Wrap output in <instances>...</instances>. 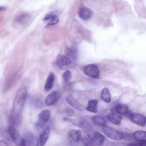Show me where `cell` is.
I'll use <instances>...</instances> for the list:
<instances>
[{"label":"cell","mask_w":146,"mask_h":146,"mask_svg":"<svg viewBox=\"0 0 146 146\" xmlns=\"http://www.w3.org/2000/svg\"><path fill=\"white\" fill-rule=\"evenodd\" d=\"M7 131L11 139L17 146H25V143L23 138L13 125L9 126Z\"/></svg>","instance_id":"obj_2"},{"label":"cell","mask_w":146,"mask_h":146,"mask_svg":"<svg viewBox=\"0 0 146 146\" xmlns=\"http://www.w3.org/2000/svg\"><path fill=\"white\" fill-rule=\"evenodd\" d=\"M71 119L66 117H64L63 118V120L66 122H70Z\"/></svg>","instance_id":"obj_32"},{"label":"cell","mask_w":146,"mask_h":146,"mask_svg":"<svg viewBox=\"0 0 146 146\" xmlns=\"http://www.w3.org/2000/svg\"><path fill=\"white\" fill-rule=\"evenodd\" d=\"M101 130L106 136L113 140H120L123 137L121 133L113 127L104 126L102 127Z\"/></svg>","instance_id":"obj_3"},{"label":"cell","mask_w":146,"mask_h":146,"mask_svg":"<svg viewBox=\"0 0 146 146\" xmlns=\"http://www.w3.org/2000/svg\"><path fill=\"white\" fill-rule=\"evenodd\" d=\"M92 122L95 124L100 126H104L107 123V120L103 116L95 115L91 118Z\"/></svg>","instance_id":"obj_19"},{"label":"cell","mask_w":146,"mask_h":146,"mask_svg":"<svg viewBox=\"0 0 146 146\" xmlns=\"http://www.w3.org/2000/svg\"><path fill=\"white\" fill-rule=\"evenodd\" d=\"M129 118L132 122L139 125L144 126L145 125L146 118L141 113H132Z\"/></svg>","instance_id":"obj_10"},{"label":"cell","mask_w":146,"mask_h":146,"mask_svg":"<svg viewBox=\"0 0 146 146\" xmlns=\"http://www.w3.org/2000/svg\"><path fill=\"white\" fill-rule=\"evenodd\" d=\"M55 78L54 74L51 72H50L48 76L44 86V89L46 91L48 92L52 88Z\"/></svg>","instance_id":"obj_17"},{"label":"cell","mask_w":146,"mask_h":146,"mask_svg":"<svg viewBox=\"0 0 146 146\" xmlns=\"http://www.w3.org/2000/svg\"><path fill=\"white\" fill-rule=\"evenodd\" d=\"M54 12H52L47 14L44 18L43 20L45 21L50 20L52 18L56 15Z\"/></svg>","instance_id":"obj_29"},{"label":"cell","mask_w":146,"mask_h":146,"mask_svg":"<svg viewBox=\"0 0 146 146\" xmlns=\"http://www.w3.org/2000/svg\"><path fill=\"white\" fill-rule=\"evenodd\" d=\"M61 97L60 93L57 91H54L48 94L45 100L46 104L48 106H52L55 104Z\"/></svg>","instance_id":"obj_7"},{"label":"cell","mask_w":146,"mask_h":146,"mask_svg":"<svg viewBox=\"0 0 146 146\" xmlns=\"http://www.w3.org/2000/svg\"><path fill=\"white\" fill-rule=\"evenodd\" d=\"M26 95V87L22 85L16 93L11 112L10 121L13 125H17L19 123V116L24 106Z\"/></svg>","instance_id":"obj_1"},{"label":"cell","mask_w":146,"mask_h":146,"mask_svg":"<svg viewBox=\"0 0 146 146\" xmlns=\"http://www.w3.org/2000/svg\"><path fill=\"white\" fill-rule=\"evenodd\" d=\"M71 77V74L70 72L66 70L62 74V77L63 81L66 83L68 82L70 80Z\"/></svg>","instance_id":"obj_26"},{"label":"cell","mask_w":146,"mask_h":146,"mask_svg":"<svg viewBox=\"0 0 146 146\" xmlns=\"http://www.w3.org/2000/svg\"><path fill=\"white\" fill-rule=\"evenodd\" d=\"M70 122L74 125L86 130H90L92 128L90 122L84 118H77L72 119Z\"/></svg>","instance_id":"obj_8"},{"label":"cell","mask_w":146,"mask_h":146,"mask_svg":"<svg viewBox=\"0 0 146 146\" xmlns=\"http://www.w3.org/2000/svg\"><path fill=\"white\" fill-rule=\"evenodd\" d=\"M7 8V7L5 6H0V12L5 11Z\"/></svg>","instance_id":"obj_33"},{"label":"cell","mask_w":146,"mask_h":146,"mask_svg":"<svg viewBox=\"0 0 146 146\" xmlns=\"http://www.w3.org/2000/svg\"><path fill=\"white\" fill-rule=\"evenodd\" d=\"M50 111L45 110L41 111L38 116V119L35 124V127L38 129L42 128L48 121L50 117Z\"/></svg>","instance_id":"obj_6"},{"label":"cell","mask_w":146,"mask_h":146,"mask_svg":"<svg viewBox=\"0 0 146 146\" xmlns=\"http://www.w3.org/2000/svg\"><path fill=\"white\" fill-rule=\"evenodd\" d=\"M66 100L67 103L73 108L80 111H83L82 106L76 100L70 96H67Z\"/></svg>","instance_id":"obj_15"},{"label":"cell","mask_w":146,"mask_h":146,"mask_svg":"<svg viewBox=\"0 0 146 146\" xmlns=\"http://www.w3.org/2000/svg\"><path fill=\"white\" fill-rule=\"evenodd\" d=\"M90 133L91 145L101 146L103 144L105 139L104 135L97 132H94Z\"/></svg>","instance_id":"obj_9"},{"label":"cell","mask_w":146,"mask_h":146,"mask_svg":"<svg viewBox=\"0 0 146 146\" xmlns=\"http://www.w3.org/2000/svg\"><path fill=\"white\" fill-rule=\"evenodd\" d=\"M50 129L48 128H46L40 135L36 145L43 146L47 142L49 135Z\"/></svg>","instance_id":"obj_12"},{"label":"cell","mask_w":146,"mask_h":146,"mask_svg":"<svg viewBox=\"0 0 146 146\" xmlns=\"http://www.w3.org/2000/svg\"><path fill=\"white\" fill-rule=\"evenodd\" d=\"M80 141L86 146H91V136L90 132L81 131Z\"/></svg>","instance_id":"obj_16"},{"label":"cell","mask_w":146,"mask_h":146,"mask_svg":"<svg viewBox=\"0 0 146 146\" xmlns=\"http://www.w3.org/2000/svg\"><path fill=\"white\" fill-rule=\"evenodd\" d=\"M128 145L133 146H145L146 145V140H145L129 143Z\"/></svg>","instance_id":"obj_27"},{"label":"cell","mask_w":146,"mask_h":146,"mask_svg":"<svg viewBox=\"0 0 146 146\" xmlns=\"http://www.w3.org/2000/svg\"><path fill=\"white\" fill-rule=\"evenodd\" d=\"M56 62L58 67L61 70L71 68L74 65L71 59L63 55H58L56 58Z\"/></svg>","instance_id":"obj_4"},{"label":"cell","mask_w":146,"mask_h":146,"mask_svg":"<svg viewBox=\"0 0 146 146\" xmlns=\"http://www.w3.org/2000/svg\"><path fill=\"white\" fill-rule=\"evenodd\" d=\"M114 109L116 113L121 115H127L129 111L127 106L122 103L117 104L114 106Z\"/></svg>","instance_id":"obj_14"},{"label":"cell","mask_w":146,"mask_h":146,"mask_svg":"<svg viewBox=\"0 0 146 146\" xmlns=\"http://www.w3.org/2000/svg\"><path fill=\"white\" fill-rule=\"evenodd\" d=\"M66 56L71 59H76L78 56V49L75 45H73L70 47L67 48L65 50Z\"/></svg>","instance_id":"obj_13"},{"label":"cell","mask_w":146,"mask_h":146,"mask_svg":"<svg viewBox=\"0 0 146 146\" xmlns=\"http://www.w3.org/2000/svg\"><path fill=\"white\" fill-rule=\"evenodd\" d=\"M7 144L4 141L0 140V146H7Z\"/></svg>","instance_id":"obj_31"},{"label":"cell","mask_w":146,"mask_h":146,"mask_svg":"<svg viewBox=\"0 0 146 146\" xmlns=\"http://www.w3.org/2000/svg\"><path fill=\"white\" fill-rule=\"evenodd\" d=\"M84 73L87 76L94 79H98L100 76V71L97 66L94 64L85 66L83 69Z\"/></svg>","instance_id":"obj_5"},{"label":"cell","mask_w":146,"mask_h":146,"mask_svg":"<svg viewBox=\"0 0 146 146\" xmlns=\"http://www.w3.org/2000/svg\"><path fill=\"white\" fill-rule=\"evenodd\" d=\"M65 111L66 114L69 116H72L74 113V110L71 108L68 107L65 109Z\"/></svg>","instance_id":"obj_30"},{"label":"cell","mask_w":146,"mask_h":146,"mask_svg":"<svg viewBox=\"0 0 146 146\" xmlns=\"http://www.w3.org/2000/svg\"><path fill=\"white\" fill-rule=\"evenodd\" d=\"M79 16L84 20L89 19L91 15V11L88 8H84L80 10L78 13Z\"/></svg>","instance_id":"obj_23"},{"label":"cell","mask_w":146,"mask_h":146,"mask_svg":"<svg viewBox=\"0 0 146 146\" xmlns=\"http://www.w3.org/2000/svg\"><path fill=\"white\" fill-rule=\"evenodd\" d=\"M134 139L137 141L146 140V131H138L135 132L133 134Z\"/></svg>","instance_id":"obj_25"},{"label":"cell","mask_w":146,"mask_h":146,"mask_svg":"<svg viewBox=\"0 0 146 146\" xmlns=\"http://www.w3.org/2000/svg\"><path fill=\"white\" fill-rule=\"evenodd\" d=\"M50 20V21L47 24L48 26L55 25L58 23L59 21V18L56 15L54 16Z\"/></svg>","instance_id":"obj_28"},{"label":"cell","mask_w":146,"mask_h":146,"mask_svg":"<svg viewBox=\"0 0 146 146\" xmlns=\"http://www.w3.org/2000/svg\"><path fill=\"white\" fill-rule=\"evenodd\" d=\"M101 99L105 102L109 103L111 102V97L109 89L105 87L102 90L100 95Z\"/></svg>","instance_id":"obj_21"},{"label":"cell","mask_w":146,"mask_h":146,"mask_svg":"<svg viewBox=\"0 0 146 146\" xmlns=\"http://www.w3.org/2000/svg\"><path fill=\"white\" fill-rule=\"evenodd\" d=\"M98 101L96 99L90 100L86 108V110L90 112L96 113L97 111Z\"/></svg>","instance_id":"obj_22"},{"label":"cell","mask_w":146,"mask_h":146,"mask_svg":"<svg viewBox=\"0 0 146 146\" xmlns=\"http://www.w3.org/2000/svg\"><path fill=\"white\" fill-rule=\"evenodd\" d=\"M81 131L73 129L70 130L68 133L69 140L73 143H78L80 141Z\"/></svg>","instance_id":"obj_11"},{"label":"cell","mask_w":146,"mask_h":146,"mask_svg":"<svg viewBox=\"0 0 146 146\" xmlns=\"http://www.w3.org/2000/svg\"><path fill=\"white\" fill-rule=\"evenodd\" d=\"M25 145H35V137L33 134L31 133L28 132L26 133L23 138Z\"/></svg>","instance_id":"obj_24"},{"label":"cell","mask_w":146,"mask_h":146,"mask_svg":"<svg viewBox=\"0 0 146 146\" xmlns=\"http://www.w3.org/2000/svg\"><path fill=\"white\" fill-rule=\"evenodd\" d=\"M30 17L29 14L23 13L17 16L15 18V21L19 23L24 25L28 21Z\"/></svg>","instance_id":"obj_20"},{"label":"cell","mask_w":146,"mask_h":146,"mask_svg":"<svg viewBox=\"0 0 146 146\" xmlns=\"http://www.w3.org/2000/svg\"><path fill=\"white\" fill-rule=\"evenodd\" d=\"M107 119L112 124L118 125L121 123V117L113 113H108L106 116Z\"/></svg>","instance_id":"obj_18"}]
</instances>
